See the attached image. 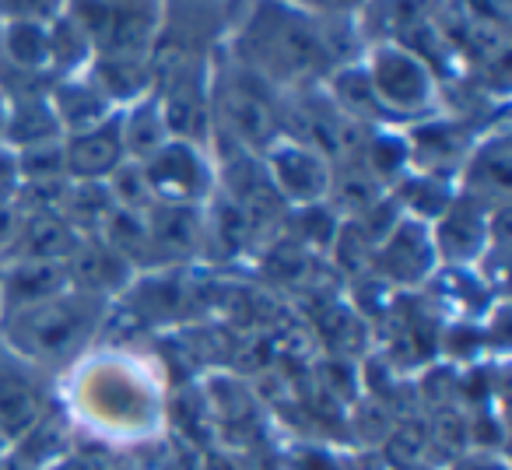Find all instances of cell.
I'll list each match as a JSON object with an SVG mask.
<instances>
[{
	"instance_id": "obj_1",
	"label": "cell",
	"mask_w": 512,
	"mask_h": 470,
	"mask_svg": "<svg viewBox=\"0 0 512 470\" xmlns=\"http://www.w3.org/2000/svg\"><path fill=\"white\" fill-rule=\"evenodd\" d=\"M232 57L278 92L313 88L337 71L313 11L260 4L232 39Z\"/></svg>"
},
{
	"instance_id": "obj_2",
	"label": "cell",
	"mask_w": 512,
	"mask_h": 470,
	"mask_svg": "<svg viewBox=\"0 0 512 470\" xmlns=\"http://www.w3.org/2000/svg\"><path fill=\"white\" fill-rule=\"evenodd\" d=\"M106 313V299L71 288L50 302L0 316V337H4V348L22 362H29L32 369H64L92 344Z\"/></svg>"
},
{
	"instance_id": "obj_3",
	"label": "cell",
	"mask_w": 512,
	"mask_h": 470,
	"mask_svg": "<svg viewBox=\"0 0 512 470\" xmlns=\"http://www.w3.org/2000/svg\"><path fill=\"white\" fill-rule=\"evenodd\" d=\"M211 130L225 144L264 158L281 141V92L225 57L211 67Z\"/></svg>"
},
{
	"instance_id": "obj_4",
	"label": "cell",
	"mask_w": 512,
	"mask_h": 470,
	"mask_svg": "<svg viewBox=\"0 0 512 470\" xmlns=\"http://www.w3.org/2000/svg\"><path fill=\"white\" fill-rule=\"evenodd\" d=\"M369 85L390 123H421L435 113L439 78L432 64L397 43H376L362 60Z\"/></svg>"
},
{
	"instance_id": "obj_5",
	"label": "cell",
	"mask_w": 512,
	"mask_h": 470,
	"mask_svg": "<svg viewBox=\"0 0 512 470\" xmlns=\"http://www.w3.org/2000/svg\"><path fill=\"white\" fill-rule=\"evenodd\" d=\"M67 11L88 32L95 57L151 60L165 22L158 4H71Z\"/></svg>"
},
{
	"instance_id": "obj_6",
	"label": "cell",
	"mask_w": 512,
	"mask_h": 470,
	"mask_svg": "<svg viewBox=\"0 0 512 470\" xmlns=\"http://www.w3.org/2000/svg\"><path fill=\"white\" fill-rule=\"evenodd\" d=\"M144 165V176L155 193V204L204 207L214 197V165L200 144L165 141Z\"/></svg>"
},
{
	"instance_id": "obj_7",
	"label": "cell",
	"mask_w": 512,
	"mask_h": 470,
	"mask_svg": "<svg viewBox=\"0 0 512 470\" xmlns=\"http://www.w3.org/2000/svg\"><path fill=\"white\" fill-rule=\"evenodd\" d=\"M53 411L43 372L0 348V439L18 442Z\"/></svg>"
},
{
	"instance_id": "obj_8",
	"label": "cell",
	"mask_w": 512,
	"mask_h": 470,
	"mask_svg": "<svg viewBox=\"0 0 512 470\" xmlns=\"http://www.w3.org/2000/svg\"><path fill=\"white\" fill-rule=\"evenodd\" d=\"M435 267H439V253H435L432 243V228L411 218H400V225L372 253V274L383 285H397V288L428 285L435 278Z\"/></svg>"
},
{
	"instance_id": "obj_9",
	"label": "cell",
	"mask_w": 512,
	"mask_h": 470,
	"mask_svg": "<svg viewBox=\"0 0 512 470\" xmlns=\"http://www.w3.org/2000/svg\"><path fill=\"white\" fill-rule=\"evenodd\" d=\"M264 165H267V176H271L274 190H278L281 204H285L288 211H292V207L327 204L330 162L323 155H316L313 148L281 137L264 155Z\"/></svg>"
},
{
	"instance_id": "obj_10",
	"label": "cell",
	"mask_w": 512,
	"mask_h": 470,
	"mask_svg": "<svg viewBox=\"0 0 512 470\" xmlns=\"http://www.w3.org/2000/svg\"><path fill=\"white\" fill-rule=\"evenodd\" d=\"M407 151H411V172H425L435 179H453L463 172L470 151H474V134L463 123L428 116L407 130Z\"/></svg>"
},
{
	"instance_id": "obj_11",
	"label": "cell",
	"mask_w": 512,
	"mask_h": 470,
	"mask_svg": "<svg viewBox=\"0 0 512 470\" xmlns=\"http://www.w3.org/2000/svg\"><path fill=\"white\" fill-rule=\"evenodd\" d=\"M491 211L495 207H484L481 200L456 193L446 214L432 225V243L439 260H446L449 267H470L484 260L491 235Z\"/></svg>"
},
{
	"instance_id": "obj_12",
	"label": "cell",
	"mask_w": 512,
	"mask_h": 470,
	"mask_svg": "<svg viewBox=\"0 0 512 470\" xmlns=\"http://www.w3.org/2000/svg\"><path fill=\"white\" fill-rule=\"evenodd\" d=\"M127 162L120 130V109L99 127L64 137V169L71 183H106Z\"/></svg>"
},
{
	"instance_id": "obj_13",
	"label": "cell",
	"mask_w": 512,
	"mask_h": 470,
	"mask_svg": "<svg viewBox=\"0 0 512 470\" xmlns=\"http://www.w3.org/2000/svg\"><path fill=\"white\" fill-rule=\"evenodd\" d=\"M134 267L120 257L109 243H102L99 235H85L74 257L67 260V278H71L74 292L95 295V299H113V295L127 292L134 285Z\"/></svg>"
},
{
	"instance_id": "obj_14",
	"label": "cell",
	"mask_w": 512,
	"mask_h": 470,
	"mask_svg": "<svg viewBox=\"0 0 512 470\" xmlns=\"http://www.w3.org/2000/svg\"><path fill=\"white\" fill-rule=\"evenodd\" d=\"M144 218H148L155 267H172V264H183V260H190V257H200L204 207L155 204Z\"/></svg>"
},
{
	"instance_id": "obj_15",
	"label": "cell",
	"mask_w": 512,
	"mask_h": 470,
	"mask_svg": "<svg viewBox=\"0 0 512 470\" xmlns=\"http://www.w3.org/2000/svg\"><path fill=\"white\" fill-rule=\"evenodd\" d=\"M71 292L67 264H43V260H4L0 271V316L39 306L57 295Z\"/></svg>"
},
{
	"instance_id": "obj_16",
	"label": "cell",
	"mask_w": 512,
	"mask_h": 470,
	"mask_svg": "<svg viewBox=\"0 0 512 470\" xmlns=\"http://www.w3.org/2000/svg\"><path fill=\"white\" fill-rule=\"evenodd\" d=\"M509 134L498 130L488 134L481 144H474L467 165L460 172V193L481 200L484 207H502L509 204Z\"/></svg>"
},
{
	"instance_id": "obj_17",
	"label": "cell",
	"mask_w": 512,
	"mask_h": 470,
	"mask_svg": "<svg viewBox=\"0 0 512 470\" xmlns=\"http://www.w3.org/2000/svg\"><path fill=\"white\" fill-rule=\"evenodd\" d=\"M81 246V235L60 214H29L15 232V243L4 260H43V264H67Z\"/></svg>"
},
{
	"instance_id": "obj_18",
	"label": "cell",
	"mask_w": 512,
	"mask_h": 470,
	"mask_svg": "<svg viewBox=\"0 0 512 470\" xmlns=\"http://www.w3.org/2000/svg\"><path fill=\"white\" fill-rule=\"evenodd\" d=\"M85 74L113 109L134 106L155 92V64L141 57H92Z\"/></svg>"
},
{
	"instance_id": "obj_19",
	"label": "cell",
	"mask_w": 512,
	"mask_h": 470,
	"mask_svg": "<svg viewBox=\"0 0 512 470\" xmlns=\"http://www.w3.org/2000/svg\"><path fill=\"white\" fill-rule=\"evenodd\" d=\"M46 99H50L53 113H57L64 137L99 127L102 120H109V116L116 113V109L102 99L99 88L88 81V74H67V78H57L50 88H46Z\"/></svg>"
},
{
	"instance_id": "obj_20",
	"label": "cell",
	"mask_w": 512,
	"mask_h": 470,
	"mask_svg": "<svg viewBox=\"0 0 512 470\" xmlns=\"http://www.w3.org/2000/svg\"><path fill=\"white\" fill-rule=\"evenodd\" d=\"M253 221L246 218L242 207H235L228 197L214 190V197L204 204V232H200V257L232 260L253 243Z\"/></svg>"
},
{
	"instance_id": "obj_21",
	"label": "cell",
	"mask_w": 512,
	"mask_h": 470,
	"mask_svg": "<svg viewBox=\"0 0 512 470\" xmlns=\"http://www.w3.org/2000/svg\"><path fill=\"white\" fill-rule=\"evenodd\" d=\"M64 141V130L53 113L46 92L39 95H15L8 99V123H4V148L22 151L36 144Z\"/></svg>"
},
{
	"instance_id": "obj_22",
	"label": "cell",
	"mask_w": 512,
	"mask_h": 470,
	"mask_svg": "<svg viewBox=\"0 0 512 470\" xmlns=\"http://www.w3.org/2000/svg\"><path fill=\"white\" fill-rule=\"evenodd\" d=\"M390 193L400 204V211H404V218L421 221V225H428V228L446 214V207L453 204V197H456V190L446 179L425 176V172H407L404 179L393 183Z\"/></svg>"
},
{
	"instance_id": "obj_23",
	"label": "cell",
	"mask_w": 512,
	"mask_h": 470,
	"mask_svg": "<svg viewBox=\"0 0 512 470\" xmlns=\"http://www.w3.org/2000/svg\"><path fill=\"white\" fill-rule=\"evenodd\" d=\"M120 130H123V151H127L130 162H148L165 141H172L169 130H165L155 92L148 99L134 102V106L120 109Z\"/></svg>"
},
{
	"instance_id": "obj_24",
	"label": "cell",
	"mask_w": 512,
	"mask_h": 470,
	"mask_svg": "<svg viewBox=\"0 0 512 470\" xmlns=\"http://www.w3.org/2000/svg\"><path fill=\"white\" fill-rule=\"evenodd\" d=\"M0 53L18 71H43L50 67V22L39 18H8L0 32Z\"/></svg>"
},
{
	"instance_id": "obj_25",
	"label": "cell",
	"mask_w": 512,
	"mask_h": 470,
	"mask_svg": "<svg viewBox=\"0 0 512 470\" xmlns=\"http://www.w3.org/2000/svg\"><path fill=\"white\" fill-rule=\"evenodd\" d=\"M113 211L116 204L109 197L106 183H67V193L60 200L57 214L85 239V235H99Z\"/></svg>"
},
{
	"instance_id": "obj_26",
	"label": "cell",
	"mask_w": 512,
	"mask_h": 470,
	"mask_svg": "<svg viewBox=\"0 0 512 470\" xmlns=\"http://www.w3.org/2000/svg\"><path fill=\"white\" fill-rule=\"evenodd\" d=\"M358 158H362V165L386 186V190L411 172V151H407L404 130H390V127L369 130V137H365Z\"/></svg>"
},
{
	"instance_id": "obj_27",
	"label": "cell",
	"mask_w": 512,
	"mask_h": 470,
	"mask_svg": "<svg viewBox=\"0 0 512 470\" xmlns=\"http://www.w3.org/2000/svg\"><path fill=\"white\" fill-rule=\"evenodd\" d=\"M95 50L88 32L81 29L78 22L71 18V11H60L57 18L50 22V64L57 67L60 78L67 74H85V67L92 64Z\"/></svg>"
},
{
	"instance_id": "obj_28",
	"label": "cell",
	"mask_w": 512,
	"mask_h": 470,
	"mask_svg": "<svg viewBox=\"0 0 512 470\" xmlns=\"http://www.w3.org/2000/svg\"><path fill=\"white\" fill-rule=\"evenodd\" d=\"M15 453L22 456L25 463H32L36 470H43L46 463H60L67 453L64 418H60L57 411H50L36 428H32V432H25L22 439L15 442Z\"/></svg>"
},
{
	"instance_id": "obj_29",
	"label": "cell",
	"mask_w": 512,
	"mask_h": 470,
	"mask_svg": "<svg viewBox=\"0 0 512 470\" xmlns=\"http://www.w3.org/2000/svg\"><path fill=\"white\" fill-rule=\"evenodd\" d=\"M383 460L390 470H411L428 463V428L425 421H397L383 439Z\"/></svg>"
},
{
	"instance_id": "obj_30",
	"label": "cell",
	"mask_w": 512,
	"mask_h": 470,
	"mask_svg": "<svg viewBox=\"0 0 512 470\" xmlns=\"http://www.w3.org/2000/svg\"><path fill=\"white\" fill-rule=\"evenodd\" d=\"M106 190L113 197V204L120 211H134V214H148L155 207V193L148 186V176H144L141 162H123L113 176L106 179Z\"/></svg>"
},
{
	"instance_id": "obj_31",
	"label": "cell",
	"mask_w": 512,
	"mask_h": 470,
	"mask_svg": "<svg viewBox=\"0 0 512 470\" xmlns=\"http://www.w3.org/2000/svg\"><path fill=\"white\" fill-rule=\"evenodd\" d=\"M292 221H295V246L299 250H330L337 239V214L327 204H309V207H292Z\"/></svg>"
},
{
	"instance_id": "obj_32",
	"label": "cell",
	"mask_w": 512,
	"mask_h": 470,
	"mask_svg": "<svg viewBox=\"0 0 512 470\" xmlns=\"http://www.w3.org/2000/svg\"><path fill=\"white\" fill-rule=\"evenodd\" d=\"M15 158H18V176H22V183H57V179H67L64 141L22 148V151H15Z\"/></svg>"
},
{
	"instance_id": "obj_33",
	"label": "cell",
	"mask_w": 512,
	"mask_h": 470,
	"mask_svg": "<svg viewBox=\"0 0 512 470\" xmlns=\"http://www.w3.org/2000/svg\"><path fill=\"white\" fill-rule=\"evenodd\" d=\"M18 186H22V176H18L15 151L0 144V200H4V204H11V200H15V193H18Z\"/></svg>"
},
{
	"instance_id": "obj_34",
	"label": "cell",
	"mask_w": 512,
	"mask_h": 470,
	"mask_svg": "<svg viewBox=\"0 0 512 470\" xmlns=\"http://www.w3.org/2000/svg\"><path fill=\"white\" fill-rule=\"evenodd\" d=\"M449 470H509V467H505V460L498 453H463L456 456Z\"/></svg>"
},
{
	"instance_id": "obj_35",
	"label": "cell",
	"mask_w": 512,
	"mask_h": 470,
	"mask_svg": "<svg viewBox=\"0 0 512 470\" xmlns=\"http://www.w3.org/2000/svg\"><path fill=\"white\" fill-rule=\"evenodd\" d=\"M18 225H22V218H18L15 204H4V200H0V257L11 250V243H15Z\"/></svg>"
},
{
	"instance_id": "obj_36",
	"label": "cell",
	"mask_w": 512,
	"mask_h": 470,
	"mask_svg": "<svg viewBox=\"0 0 512 470\" xmlns=\"http://www.w3.org/2000/svg\"><path fill=\"white\" fill-rule=\"evenodd\" d=\"M4 123H8V99L0 92V144H4Z\"/></svg>"
},
{
	"instance_id": "obj_37",
	"label": "cell",
	"mask_w": 512,
	"mask_h": 470,
	"mask_svg": "<svg viewBox=\"0 0 512 470\" xmlns=\"http://www.w3.org/2000/svg\"><path fill=\"white\" fill-rule=\"evenodd\" d=\"M411 470H432V467H428V463H425V467H411Z\"/></svg>"
},
{
	"instance_id": "obj_38",
	"label": "cell",
	"mask_w": 512,
	"mask_h": 470,
	"mask_svg": "<svg viewBox=\"0 0 512 470\" xmlns=\"http://www.w3.org/2000/svg\"><path fill=\"white\" fill-rule=\"evenodd\" d=\"M0 271H4V257H0Z\"/></svg>"
}]
</instances>
